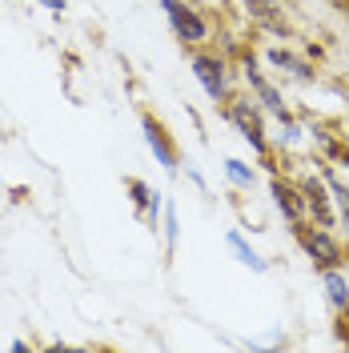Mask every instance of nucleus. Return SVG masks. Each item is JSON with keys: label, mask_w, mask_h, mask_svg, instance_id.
Returning <instances> with one entry per match:
<instances>
[{"label": "nucleus", "mask_w": 349, "mask_h": 353, "mask_svg": "<svg viewBox=\"0 0 349 353\" xmlns=\"http://www.w3.org/2000/svg\"><path fill=\"white\" fill-rule=\"evenodd\" d=\"M217 109L225 112L233 125H237V132L249 141V145H253V149H257V153L269 157V141H265V112L257 109L249 97H225Z\"/></svg>", "instance_id": "1"}, {"label": "nucleus", "mask_w": 349, "mask_h": 353, "mask_svg": "<svg viewBox=\"0 0 349 353\" xmlns=\"http://www.w3.org/2000/svg\"><path fill=\"white\" fill-rule=\"evenodd\" d=\"M293 237L301 241V249L313 257L317 269H337V265H346V249L329 237L326 225H306V221H297V225H293Z\"/></svg>", "instance_id": "2"}, {"label": "nucleus", "mask_w": 349, "mask_h": 353, "mask_svg": "<svg viewBox=\"0 0 349 353\" xmlns=\"http://www.w3.org/2000/svg\"><path fill=\"white\" fill-rule=\"evenodd\" d=\"M141 129H145V141H149V149L157 153V161L173 173L177 165H181V145L173 141V132L165 129V121L153 117V112H141Z\"/></svg>", "instance_id": "3"}, {"label": "nucleus", "mask_w": 349, "mask_h": 353, "mask_svg": "<svg viewBox=\"0 0 349 353\" xmlns=\"http://www.w3.org/2000/svg\"><path fill=\"white\" fill-rule=\"evenodd\" d=\"M161 4H165V17H169V24H173V32L185 44H201L205 37H209L205 17H201L197 8H189L185 0H161Z\"/></svg>", "instance_id": "4"}, {"label": "nucleus", "mask_w": 349, "mask_h": 353, "mask_svg": "<svg viewBox=\"0 0 349 353\" xmlns=\"http://www.w3.org/2000/svg\"><path fill=\"white\" fill-rule=\"evenodd\" d=\"M193 72H197V81L205 85V92H209L217 105L229 97V88H225V61H221L217 52H197L193 57Z\"/></svg>", "instance_id": "5"}, {"label": "nucleus", "mask_w": 349, "mask_h": 353, "mask_svg": "<svg viewBox=\"0 0 349 353\" xmlns=\"http://www.w3.org/2000/svg\"><path fill=\"white\" fill-rule=\"evenodd\" d=\"M245 77H249V85H253V92L261 97V105H265V109L273 112V117H277L281 125H289V129L297 132V125H293V112L285 109L281 92H277V88H273V85H269V81H265L261 72H257V65H249V68H245Z\"/></svg>", "instance_id": "6"}, {"label": "nucleus", "mask_w": 349, "mask_h": 353, "mask_svg": "<svg viewBox=\"0 0 349 353\" xmlns=\"http://www.w3.org/2000/svg\"><path fill=\"white\" fill-rule=\"evenodd\" d=\"M273 197H277V209H281L293 225L306 221L309 205H306V189H301V185H289V181H281V176H273Z\"/></svg>", "instance_id": "7"}, {"label": "nucleus", "mask_w": 349, "mask_h": 353, "mask_svg": "<svg viewBox=\"0 0 349 353\" xmlns=\"http://www.w3.org/2000/svg\"><path fill=\"white\" fill-rule=\"evenodd\" d=\"M301 189H306V205H309V217L317 221V225H333V209H329V185H326V176L317 181V176H306L301 181Z\"/></svg>", "instance_id": "8"}, {"label": "nucleus", "mask_w": 349, "mask_h": 353, "mask_svg": "<svg viewBox=\"0 0 349 353\" xmlns=\"http://www.w3.org/2000/svg\"><path fill=\"white\" fill-rule=\"evenodd\" d=\"M245 8H249V17H253L257 24H265L269 32L289 37V21H285V12H281L277 0H245Z\"/></svg>", "instance_id": "9"}, {"label": "nucleus", "mask_w": 349, "mask_h": 353, "mask_svg": "<svg viewBox=\"0 0 349 353\" xmlns=\"http://www.w3.org/2000/svg\"><path fill=\"white\" fill-rule=\"evenodd\" d=\"M125 189L132 193V209H137V217L149 221V225H157V193L145 185V181H137V176H129L125 181Z\"/></svg>", "instance_id": "10"}, {"label": "nucleus", "mask_w": 349, "mask_h": 353, "mask_svg": "<svg viewBox=\"0 0 349 353\" xmlns=\"http://www.w3.org/2000/svg\"><path fill=\"white\" fill-rule=\"evenodd\" d=\"M269 61L281 68V72H289L293 81H301V85H309V81L317 77V72H313V68H309L301 57H293V52H285V48H269Z\"/></svg>", "instance_id": "11"}, {"label": "nucleus", "mask_w": 349, "mask_h": 353, "mask_svg": "<svg viewBox=\"0 0 349 353\" xmlns=\"http://www.w3.org/2000/svg\"><path fill=\"white\" fill-rule=\"evenodd\" d=\"M317 145H321V149H326V153L333 157V161H341V165H349V141H346V137H341L337 129H333V125L317 132Z\"/></svg>", "instance_id": "12"}, {"label": "nucleus", "mask_w": 349, "mask_h": 353, "mask_svg": "<svg viewBox=\"0 0 349 353\" xmlns=\"http://www.w3.org/2000/svg\"><path fill=\"white\" fill-rule=\"evenodd\" d=\"M321 281H326V293H329V301L341 309L349 305V285H346V277L337 273V269H321Z\"/></svg>", "instance_id": "13"}, {"label": "nucleus", "mask_w": 349, "mask_h": 353, "mask_svg": "<svg viewBox=\"0 0 349 353\" xmlns=\"http://www.w3.org/2000/svg\"><path fill=\"white\" fill-rule=\"evenodd\" d=\"M229 245L237 249V257H241L245 265H249V269H257V273L265 269V261L257 257V253H253V249H249V245H245V237H241V233H229Z\"/></svg>", "instance_id": "14"}, {"label": "nucleus", "mask_w": 349, "mask_h": 353, "mask_svg": "<svg viewBox=\"0 0 349 353\" xmlns=\"http://www.w3.org/2000/svg\"><path fill=\"white\" fill-rule=\"evenodd\" d=\"M326 185H329V193H333V201H337V209H341V221L349 225V189L333 173H326Z\"/></svg>", "instance_id": "15"}, {"label": "nucleus", "mask_w": 349, "mask_h": 353, "mask_svg": "<svg viewBox=\"0 0 349 353\" xmlns=\"http://www.w3.org/2000/svg\"><path fill=\"white\" fill-rule=\"evenodd\" d=\"M225 173L233 176L237 185H253V169H245L241 161H225Z\"/></svg>", "instance_id": "16"}, {"label": "nucleus", "mask_w": 349, "mask_h": 353, "mask_svg": "<svg viewBox=\"0 0 349 353\" xmlns=\"http://www.w3.org/2000/svg\"><path fill=\"white\" fill-rule=\"evenodd\" d=\"M337 341H341V345H349V305L337 309Z\"/></svg>", "instance_id": "17"}, {"label": "nucleus", "mask_w": 349, "mask_h": 353, "mask_svg": "<svg viewBox=\"0 0 349 353\" xmlns=\"http://www.w3.org/2000/svg\"><path fill=\"white\" fill-rule=\"evenodd\" d=\"M32 4H44V8H52V12H57V8H65L68 0H32Z\"/></svg>", "instance_id": "18"}, {"label": "nucleus", "mask_w": 349, "mask_h": 353, "mask_svg": "<svg viewBox=\"0 0 349 353\" xmlns=\"http://www.w3.org/2000/svg\"><path fill=\"white\" fill-rule=\"evenodd\" d=\"M333 8H337V12H346V17H349V0H333Z\"/></svg>", "instance_id": "19"}, {"label": "nucleus", "mask_w": 349, "mask_h": 353, "mask_svg": "<svg viewBox=\"0 0 349 353\" xmlns=\"http://www.w3.org/2000/svg\"><path fill=\"white\" fill-rule=\"evenodd\" d=\"M346 261H349V249H346Z\"/></svg>", "instance_id": "20"}, {"label": "nucleus", "mask_w": 349, "mask_h": 353, "mask_svg": "<svg viewBox=\"0 0 349 353\" xmlns=\"http://www.w3.org/2000/svg\"><path fill=\"white\" fill-rule=\"evenodd\" d=\"M346 92H349V88H346Z\"/></svg>", "instance_id": "21"}]
</instances>
